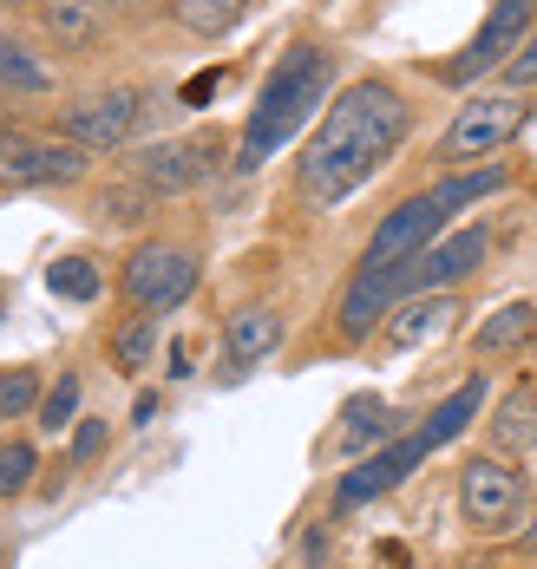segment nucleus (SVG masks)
<instances>
[{"instance_id": "1", "label": "nucleus", "mask_w": 537, "mask_h": 569, "mask_svg": "<svg viewBox=\"0 0 537 569\" xmlns=\"http://www.w3.org/2000/svg\"><path fill=\"white\" fill-rule=\"evenodd\" d=\"M414 131V106L400 86L387 79H355L348 92L328 99V112L315 118L308 144L296 158V190L308 210H335L348 203L367 177L380 171Z\"/></svg>"}, {"instance_id": "2", "label": "nucleus", "mask_w": 537, "mask_h": 569, "mask_svg": "<svg viewBox=\"0 0 537 569\" xmlns=\"http://www.w3.org/2000/svg\"><path fill=\"white\" fill-rule=\"evenodd\" d=\"M328 92H335V53H328L321 40H296L289 53L269 66V79H262L256 106H249V118H242L237 171L269 164V158H276L289 138H296L301 124L328 106Z\"/></svg>"}, {"instance_id": "3", "label": "nucleus", "mask_w": 537, "mask_h": 569, "mask_svg": "<svg viewBox=\"0 0 537 569\" xmlns=\"http://www.w3.org/2000/svg\"><path fill=\"white\" fill-rule=\"evenodd\" d=\"M203 282V262H197V249H183V242H165V236H145L131 256H125L119 269V295L138 308V315H178L183 301L197 295Z\"/></svg>"}, {"instance_id": "4", "label": "nucleus", "mask_w": 537, "mask_h": 569, "mask_svg": "<svg viewBox=\"0 0 537 569\" xmlns=\"http://www.w3.org/2000/svg\"><path fill=\"white\" fill-rule=\"evenodd\" d=\"M525 118H531V106H525V92H473L459 112H453V124L439 131V144H432V158L446 164V171H459V164H478V158H498L518 131H525Z\"/></svg>"}, {"instance_id": "5", "label": "nucleus", "mask_w": 537, "mask_h": 569, "mask_svg": "<svg viewBox=\"0 0 537 569\" xmlns=\"http://www.w3.org/2000/svg\"><path fill=\"white\" fill-rule=\"evenodd\" d=\"M86 171H92V151H79L60 131H20V124L0 131V183L13 190H66Z\"/></svg>"}, {"instance_id": "6", "label": "nucleus", "mask_w": 537, "mask_h": 569, "mask_svg": "<svg viewBox=\"0 0 537 569\" xmlns=\"http://www.w3.org/2000/svg\"><path fill=\"white\" fill-rule=\"evenodd\" d=\"M414 295V256L407 262H355V276L335 301V335L355 347V341H374L380 321Z\"/></svg>"}, {"instance_id": "7", "label": "nucleus", "mask_w": 537, "mask_h": 569, "mask_svg": "<svg viewBox=\"0 0 537 569\" xmlns=\"http://www.w3.org/2000/svg\"><path fill=\"white\" fill-rule=\"evenodd\" d=\"M125 171L165 203V197L197 190L210 171H223V138L197 131V138H158V144H138V151H125Z\"/></svg>"}, {"instance_id": "8", "label": "nucleus", "mask_w": 537, "mask_h": 569, "mask_svg": "<svg viewBox=\"0 0 537 569\" xmlns=\"http://www.w3.org/2000/svg\"><path fill=\"white\" fill-rule=\"evenodd\" d=\"M459 511L478 537H505L525 523V478L498 452H478L459 465Z\"/></svg>"}, {"instance_id": "9", "label": "nucleus", "mask_w": 537, "mask_h": 569, "mask_svg": "<svg viewBox=\"0 0 537 569\" xmlns=\"http://www.w3.org/2000/svg\"><path fill=\"white\" fill-rule=\"evenodd\" d=\"M426 458H432V439H426L419 426L400 432V439H387L380 452H360L355 471L335 478V517H348V511H360V505H374V498H387V491H400Z\"/></svg>"}, {"instance_id": "10", "label": "nucleus", "mask_w": 537, "mask_h": 569, "mask_svg": "<svg viewBox=\"0 0 537 569\" xmlns=\"http://www.w3.org/2000/svg\"><path fill=\"white\" fill-rule=\"evenodd\" d=\"M531 27H537V0H491L485 27L466 40V53H453L446 66H439V79H446V86H478L485 72H498L505 59L525 47Z\"/></svg>"}, {"instance_id": "11", "label": "nucleus", "mask_w": 537, "mask_h": 569, "mask_svg": "<svg viewBox=\"0 0 537 569\" xmlns=\"http://www.w3.org/2000/svg\"><path fill=\"white\" fill-rule=\"evenodd\" d=\"M138 112H145V92L138 86H106V92H86L60 106V138H72L79 151H125L131 131H138Z\"/></svg>"}, {"instance_id": "12", "label": "nucleus", "mask_w": 537, "mask_h": 569, "mask_svg": "<svg viewBox=\"0 0 537 569\" xmlns=\"http://www.w3.org/2000/svg\"><path fill=\"white\" fill-rule=\"evenodd\" d=\"M446 223H453V217L432 203V190H419V197L394 203V210L380 217V229H374L367 249H360V262H407V256H419L426 242H439Z\"/></svg>"}, {"instance_id": "13", "label": "nucleus", "mask_w": 537, "mask_h": 569, "mask_svg": "<svg viewBox=\"0 0 537 569\" xmlns=\"http://www.w3.org/2000/svg\"><path fill=\"white\" fill-rule=\"evenodd\" d=\"M485 249H491V236H485V223L446 229L439 242H426V249L414 256V295H426V288H459L466 276H478Z\"/></svg>"}, {"instance_id": "14", "label": "nucleus", "mask_w": 537, "mask_h": 569, "mask_svg": "<svg viewBox=\"0 0 537 569\" xmlns=\"http://www.w3.org/2000/svg\"><path fill=\"white\" fill-rule=\"evenodd\" d=\"M276 347H282V315H276L269 301H237V308L223 315V360H230V373L262 367Z\"/></svg>"}, {"instance_id": "15", "label": "nucleus", "mask_w": 537, "mask_h": 569, "mask_svg": "<svg viewBox=\"0 0 537 569\" xmlns=\"http://www.w3.org/2000/svg\"><path fill=\"white\" fill-rule=\"evenodd\" d=\"M453 315H459V301H453V288H426V295H407L387 321H380V341L387 347H426V341H439L446 328H453Z\"/></svg>"}, {"instance_id": "16", "label": "nucleus", "mask_w": 537, "mask_h": 569, "mask_svg": "<svg viewBox=\"0 0 537 569\" xmlns=\"http://www.w3.org/2000/svg\"><path fill=\"white\" fill-rule=\"evenodd\" d=\"M40 33L60 53H92L106 40V7L99 0H40Z\"/></svg>"}, {"instance_id": "17", "label": "nucleus", "mask_w": 537, "mask_h": 569, "mask_svg": "<svg viewBox=\"0 0 537 569\" xmlns=\"http://www.w3.org/2000/svg\"><path fill=\"white\" fill-rule=\"evenodd\" d=\"M0 92H7V99H53V92H60V72L33 53L27 40L0 33Z\"/></svg>"}, {"instance_id": "18", "label": "nucleus", "mask_w": 537, "mask_h": 569, "mask_svg": "<svg viewBox=\"0 0 537 569\" xmlns=\"http://www.w3.org/2000/svg\"><path fill=\"white\" fill-rule=\"evenodd\" d=\"M491 446L498 452H518V458L537 452V387L531 380H518L511 393L491 406Z\"/></svg>"}, {"instance_id": "19", "label": "nucleus", "mask_w": 537, "mask_h": 569, "mask_svg": "<svg viewBox=\"0 0 537 569\" xmlns=\"http://www.w3.org/2000/svg\"><path fill=\"white\" fill-rule=\"evenodd\" d=\"M531 335H537V308H531V301H505V308H491V315L478 321L473 353H485V360H505V353L531 347Z\"/></svg>"}, {"instance_id": "20", "label": "nucleus", "mask_w": 537, "mask_h": 569, "mask_svg": "<svg viewBox=\"0 0 537 569\" xmlns=\"http://www.w3.org/2000/svg\"><path fill=\"white\" fill-rule=\"evenodd\" d=\"M485 399H491V387H485V373H473L466 387H453V393H446L439 406H432V412H426V426H419V432L432 439V452H439V446H453V439L473 426L478 412H485Z\"/></svg>"}, {"instance_id": "21", "label": "nucleus", "mask_w": 537, "mask_h": 569, "mask_svg": "<svg viewBox=\"0 0 537 569\" xmlns=\"http://www.w3.org/2000/svg\"><path fill=\"white\" fill-rule=\"evenodd\" d=\"M511 183V171L505 164H478V171H446L439 183H432V203L446 210V217H459V210H473V203H485V197H498Z\"/></svg>"}, {"instance_id": "22", "label": "nucleus", "mask_w": 537, "mask_h": 569, "mask_svg": "<svg viewBox=\"0 0 537 569\" xmlns=\"http://www.w3.org/2000/svg\"><path fill=\"white\" fill-rule=\"evenodd\" d=\"M165 7H171V20L190 40H223V33H237V20L249 13V0H165Z\"/></svg>"}, {"instance_id": "23", "label": "nucleus", "mask_w": 537, "mask_h": 569, "mask_svg": "<svg viewBox=\"0 0 537 569\" xmlns=\"http://www.w3.org/2000/svg\"><path fill=\"white\" fill-rule=\"evenodd\" d=\"M341 419H348V426H341V439H335V446H341L348 458H360L367 446H380V439L394 432V426H387V399H380V393H355L348 406H341Z\"/></svg>"}, {"instance_id": "24", "label": "nucleus", "mask_w": 537, "mask_h": 569, "mask_svg": "<svg viewBox=\"0 0 537 569\" xmlns=\"http://www.w3.org/2000/svg\"><path fill=\"white\" fill-rule=\"evenodd\" d=\"M151 353H158V315H125L119 328H112V360H119L125 373H145Z\"/></svg>"}, {"instance_id": "25", "label": "nucleus", "mask_w": 537, "mask_h": 569, "mask_svg": "<svg viewBox=\"0 0 537 569\" xmlns=\"http://www.w3.org/2000/svg\"><path fill=\"white\" fill-rule=\"evenodd\" d=\"M92 210H99V223L131 229V223H145V217L158 210V197H151L138 177H125V183H106V190H99V203H92Z\"/></svg>"}, {"instance_id": "26", "label": "nucleus", "mask_w": 537, "mask_h": 569, "mask_svg": "<svg viewBox=\"0 0 537 569\" xmlns=\"http://www.w3.org/2000/svg\"><path fill=\"white\" fill-rule=\"evenodd\" d=\"M47 288H53L60 301H79V308H86V301H99V295H106V276H99V262H92V256H60V262L47 269Z\"/></svg>"}, {"instance_id": "27", "label": "nucleus", "mask_w": 537, "mask_h": 569, "mask_svg": "<svg viewBox=\"0 0 537 569\" xmlns=\"http://www.w3.org/2000/svg\"><path fill=\"white\" fill-rule=\"evenodd\" d=\"M79 399H86V380H79V373H60V380L40 393V406H33V426H40V432H72V426H79Z\"/></svg>"}, {"instance_id": "28", "label": "nucleus", "mask_w": 537, "mask_h": 569, "mask_svg": "<svg viewBox=\"0 0 537 569\" xmlns=\"http://www.w3.org/2000/svg\"><path fill=\"white\" fill-rule=\"evenodd\" d=\"M40 393H47L40 367H7V373H0V426H7V419H33Z\"/></svg>"}, {"instance_id": "29", "label": "nucleus", "mask_w": 537, "mask_h": 569, "mask_svg": "<svg viewBox=\"0 0 537 569\" xmlns=\"http://www.w3.org/2000/svg\"><path fill=\"white\" fill-rule=\"evenodd\" d=\"M33 471H40V446L33 439H0V498L33 491Z\"/></svg>"}, {"instance_id": "30", "label": "nucleus", "mask_w": 537, "mask_h": 569, "mask_svg": "<svg viewBox=\"0 0 537 569\" xmlns=\"http://www.w3.org/2000/svg\"><path fill=\"white\" fill-rule=\"evenodd\" d=\"M106 439H112V419H86V412H79V426H72V452H66V465H72V471H86L92 458L106 452Z\"/></svg>"}, {"instance_id": "31", "label": "nucleus", "mask_w": 537, "mask_h": 569, "mask_svg": "<svg viewBox=\"0 0 537 569\" xmlns=\"http://www.w3.org/2000/svg\"><path fill=\"white\" fill-rule=\"evenodd\" d=\"M498 79H505L511 92H537V27L525 33V47H518V53L498 66Z\"/></svg>"}, {"instance_id": "32", "label": "nucleus", "mask_w": 537, "mask_h": 569, "mask_svg": "<svg viewBox=\"0 0 537 569\" xmlns=\"http://www.w3.org/2000/svg\"><path fill=\"white\" fill-rule=\"evenodd\" d=\"M217 86H223V72H217V66H210V72H197V79H183V106H203V99H217Z\"/></svg>"}, {"instance_id": "33", "label": "nucleus", "mask_w": 537, "mask_h": 569, "mask_svg": "<svg viewBox=\"0 0 537 569\" xmlns=\"http://www.w3.org/2000/svg\"><path fill=\"white\" fill-rule=\"evenodd\" d=\"M106 7V20L119 13V20H145V13H158V0H99Z\"/></svg>"}, {"instance_id": "34", "label": "nucleus", "mask_w": 537, "mask_h": 569, "mask_svg": "<svg viewBox=\"0 0 537 569\" xmlns=\"http://www.w3.org/2000/svg\"><path fill=\"white\" fill-rule=\"evenodd\" d=\"M301 557H308V569H321V557H328V530H321V523L308 530V543H301Z\"/></svg>"}, {"instance_id": "35", "label": "nucleus", "mask_w": 537, "mask_h": 569, "mask_svg": "<svg viewBox=\"0 0 537 569\" xmlns=\"http://www.w3.org/2000/svg\"><path fill=\"white\" fill-rule=\"evenodd\" d=\"M151 412H158V393L145 387V393H138V406H131V426H151Z\"/></svg>"}, {"instance_id": "36", "label": "nucleus", "mask_w": 537, "mask_h": 569, "mask_svg": "<svg viewBox=\"0 0 537 569\" xmlns=\"http://www.w3.org/2000/svg\"><path fill=\"white\" fill-rule=\"evenodd\" d=\"M190 373V341H171V380H183Z\"/></svg>"}, {"instance_id": "37", "label": "nucleus", "mask_w": 537, "mask_h": 569, "mask_svg": "<svg viewBox=\"0 0 537 569\" xmlns=\"http://www.w3.org/2000/svg\"><path fill=\"white\" fill-rule=\"evenodd\" d=\"M0 7H27V0H0Z\"/></svg>"}]
</instances>
